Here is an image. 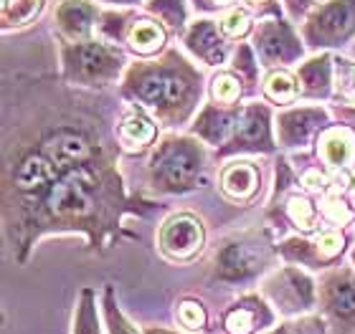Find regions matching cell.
Masks as SVG:
<instances>
[{
	"instance_id": "6da1fadb",
	"label": "cell",
	"mask_w": 355,
	"mask_h": 334,
	"mask_svg": "<svg viewBox=\"0 0 355 334\" xmlns=\"http://www.w3.org/2000/svg\"><path fill=\"white\" fill-rule=\"evenodd\" d=\"M41 193H44V213L51 221L76 223L96 216L102 185L96 172L87 163L71 165V167L59 165L56 178Z\"/></svg>"
},
{
	"instance_id": "7a4b0ae2",
	"label": "cell",
	"mask_w": 355,
	"mask_h": 334,
	"mask_svg": "<svg viewBox=\"0 0 355 334\" xmlns=\"http://www.w3.org/2000/svg\"><path fill=\"white\" fill-rule=\"evenodd\" d=\"M200 147H196L188 140H168L160 147V152L153 160V170H155V180L163 187H188L193 178L200 170Z\"/></svg>"
},
{
	"instance_id": "3957f363",
	"label": "cell",
	"mask_w": 355,
	"mask_h": 334,
	"mask_svg": "<svg viewBox=\"0 0 355 334\" xmlns=\"http://www.w3.org/2000/svg\"><path fill=\"white\" fill-rule=\"evenodd\" d=\"M200 245H203V228L193 216L180 213L165 221L160 230V248L168 259L188 261L200 251Z\"/></svg>"
},
{
	"instance_id": "277c9868",
	"label": "cell",
	"mask_w": 355,
	"mask_h": 334,
	"mask_svg": "<svg viewBox=\"0 0 355 334\" xmlns=\"http://www.w3.org/2000/svg\"><path fill=\"white\" fill-rule=\"evenodd\" d=\"M135 94L142 104L153 106V109H171V106H178L185 99L188 82L173 74V71H148V74L140 76Z\"/></svg>"
},
{
	"instance_id": "5b68a950",
	"label": "cell",
	"mask_w": 355,
	"mask_h": 334,
	"mask_svg": "<svg viewBox=\"0 0 355 334\" xmlns=\"http://www.w3.org/2000/svg\"><path fill=\"white\" fill-rule=\"evenodd\" d=\"M41 152H44L49 160H53L61 167H71V165H84L92 160L94 149H92V142L84 137V134L74 132V129H59V132L49 134L41 145Z\"/></svg>"
},
{
	"instance_id": "8992f818",
	"label": "cell",
	"mask_w": 355,
	"mask_h": 334,
	"mask_svg": "<svg viewBox=\"0 0 355 334\" xmlns=\"http://www.w3.org/2000/svg\"><path fill=\"white\" fill-rule=\"evenodd\" d=\"M117 66V59L104 46L87 44L69 51V68H71V74L84 79V82H102V79L114 74Z\"/></svg>"
},
{
	"instance_id": "52a82bcc",
	"label": "cell",
	"mask_w": 355,
	"mask_h": 334,
	"mask_svg": "<svg viewBox=\"0 0 355 334\" xmlns=\"http://www.w3.org/2000/svg\"><path fill=\"white\" fill-rule=\"evenodd\" d=\"M269 294L272 299L279 304L282 312H304L310 309L312 301H315V291H312V281L304 274L289 268L277 279V286H269Z\"/></svg>"
},
{
	"instance_id": "ba28073f",
	"label": "cell",
	"mask_w": 355,
	"mask_h": 334,
	"mask_svg": "<svg viewBox=\"0 0 355 334\" xmlns=\"http://www.w3.org/2000/svg\"><path fill=\"white\" fill-rule=\"evenodd\" d=\"M272 319V312L261 299L246 297L223 314V329L229 334H254L257 329L269 327Z\"/></svg>"
},
{
	"instance_id": "9c48e42d",
	"label": "cell",
	"mask_w": 355,
	"mask_h": 334,
	"mask_svg": "<svg viewBox=\"0 0 355 334\" xmlns=\"http://www.w3.org/2000/svg\"><path fill=\"white\" fill-rule=\"evenodd\" d=\"M261 261L264 256L261 251L252 248V243H231L218 256V276L226 281H241L259 271Z\"/></svg>"
},
{
	"instance_id": "30bf717a",
	"label": "cell",
	"mask_w": 355,
	"mask_h": 334,
	"mask_svg": "<svg viewBox=\"0 0 355 334\" xmlns=\"http://www.w3.org/2000/svg\"><path fill=\"white\" fill-rule=\"evenodd\" d=\"M322 301L338 319H355V281L350 276H335L322 291Z\"/></svg>"
},
{
	"instance_id": "8fae6325",
	"label": "cell",
	"mask_w": 355,
	"mask_h": 334,
	"mask_svg": "<svg viewBox=\"0 0 355 334\" xmlns=\"http://www.w3.org/2000/svg\"><path fill=\"white\" fill-rule=\"evenodd\" d=\"M234 132H236V140L244 145V147H264L269 149V124H266V111L259 106H252V109H244L241 117L236 119L234 124Z\"/></svg>"
},
{
	"instance_id": "7c38bea8",
	"label": "cell",
	"mask_w": 355,
	"mask_h": 334,
	"mask_svg": "<svg viewBox=\"0 0 355 334\" xmlns=\"http://www.w3.org/2000/svg\"><path fill=\"white\" fill-rule=\"evenodd\" d=\"M257 183H259V172L254 170L249 163H239L226 167L221 175V185L223 193L234 198V201H246L252 198L254 190H257Z\"/></svg>"
},
{
	"instance_id": "4fadbf2b",
	"label": "cell",
	"mask_w": 355,
	"mask_h": 334,
	"mask_svg": "<svg viewBox=\"0 0 355 334\" xmlns=\"http://www.w3.org/2000/svg\"><path fill=\"white\" fill-rule=\"evenodd\" d=\"M320 152H322L327 165L340 167L353 157V137L345 129H330L320 140Z\"/></svg>"
},
{
	"instance_id": "5bb4252c",
	"label": "cell",
	"mask_w": 355,
	"mask_h": 334,
	"mask_svg": "<svg viewBox=\"0 0 355 334\" xmlns=\"http://www.w3.org/2000/svg\"><path fill=\"white\" fill-rule=\"evenodd\" d=\"M355 0H338L335 6L325 8V13H322V18H320V28H322V33H327V36H343V33H348L350 28H353L355 23Z\"/></svg>"
},
{
	"instance_id": "9a60e30c",
	"label": "cell",
	"mask_w": 355,
	"mask_h": 334,
	"mask_svg": "<svg viewBox=\"0 0 355 334\" xmlns=\"http://www.w3.org/2000/svg\"><path fill=\"white\" fill-rule=\"evenodd\" d=\"M322 119L320 111H310V109H302V111H292L287 117H282L279 122V134L282 140L287 142V145H297V142H304L307 140V132L312 129V124Z\"/></svg>"
},
{
	"instance_id": "2e32d148",
	"label": "cell",
	"mask_w": 355,
	"mask_h": 334,
	"mask_svg": "<svg viewBox=\"0 0 355 334\" xmlns=\"http://www.w3.org/2000/svg\"><path fill=\"white\" fill-rule=\"evenodd\" d=\"M188 44L198 56L208 61V64H218L221 61V41L216 36V28L211 23H198L188 36Z\"/></svg>"
},
{
	"instance_id": "e0dca14e",
	"label": "cell",
	"mask_w": 355,
	"mask_h": 334,
	"mask_svg": "<svg viewBox=\"0 0 355 334\" xmlns=\"http://www.w3.org/2000/svg\"><path fill=\"white\" fill-rule=\"evenodd\" d=\"M155 137V124L150 122V119L140 117V114H132V117H127L119 127V140L130 145V147H145L150 145Z\"/></svg>"
},
{
	"instance_id": "ac0fdd59",
	"label": "cell",
	"mask_w": 355,
	"mask_h": 334,
	"mask_svg": "<svg viewBox=\"0 0 355 334\" xmlns=\"http://www.w3.org/2000/svg\"><path fill=\"white\" fill-rule=\"evenodd\" d=\"M59 23L69 36H84L89 30V26H92V10L84 6L82 0L69 3V6H64L59 10Z\"/></svg>"
},
{
	"instance_id": "d6986e66",
	"label": "cell",
	"mask_w": 355,
	"mask_h": 334,
	"mask_svg": "<svg viewBox=\"0 0 355 334\" xmlns=\"http://www.w3.org/2000/svg\"><path fill=\"white\" fill-rule=\"evenodd\" d=\"M261 41V51L269 56V59H289V56H295L297 53V46L295 41H292V36H289L284 28H269L264 30V36L259 38Z\"/></svg>"
},
{
	"instance_id": "ffe728a7",
	"label": "cell",
	"mask_w": 355,
	"mask_h": 334,
	"mask_svg": "<svg viewBox=\"0 0 355 334\" xmlns=\"http://www.w3.org/2000/svg\"><path fill=\"white\" fill-rule=\"evenodd\" d=\"M163 41H165L163 30L157 28L155 23H148V21L137 23L132 28V33H130V44H132L135 51H140V53L157 51V48L163 46Z\"/></svg>"
},
{
	"instance_id": "44dd1931",
	"label": "cell",
	"mask_w": 355,
	"mask_h": 334,
	"mask_svg": "<svg viewBox=\"0 0 355 334\" xmlns=\"http://www.w3.org/2000/svg\"><path fill=\"white\" fill-rule=\"evenodd\" d=\"M74 334H99V322H96V309L92 301V291L82 294V304L76 309V322H74Z\"/></svg>"
},
{
	"instance_id": "7402d4cb",
	"label": "cell",
	"mask_w": 355,
	"mask_h": 334,
	"mask_svg": "<svg viewBox=\"0 0 355 334\" xmlns=\"http://www.w3.org/2000/svg\"><path fill=\"white\" fill-rule=\"evenodd\" d=\"M104 317H107V329H110V334H140L125 319V314L117 309L114 299H112V291L104 294Z\"/></svg>"
},
{
	"instance_id": "603a6c76",
	"label": "cell",
	"mask_w": 355,
	"mask_h": 334,
	"mask_svg": "<svg viewBox=\"0 0 355 334\" xmlns=\"http://www.w3.org/2000/svg\"><path fill=\"white\" fill-rule=\"evenodd\" d=\"M295 79L284 71H277L266 79V97L274 99V102H289V99L295 97Z\"/></svg>"
},
{
	"instance_id": "cb8c5ba5",
	"label": "cell",
	"mask_w": 355,
	"mask_h": 334,
	"mask_svg": "<svg viewBox=\"0 0 355 334\" xmlns=\"http://www.w3.org/2000/svg\"><path fill=\"white\" fill-rule=\"evenodd\" d=\"M287 213L289 218L300 225V228L304 230H310L312 228V223H315V210H312V205L304 198H300V195H295V198H289L287 203Z\"/></svg>"
},
{
	"instance_id": "d4e9b609",
	"label": "cell",
	"mask_w": 355,
	"mask_h": 334,
	"mask_svg": "<svg viewBox=\"0 0 355 334\" xmlns=\"http://www.w3.org/2000/svg\"><path fill=\"white\" fill-rule=\"evenodd\" d=\"M239 97V82L234 79L231 74H221L216 76L214 82V99L216 102H221V104H231V102H236Z\"/></svg>"
},
{
	"instance_id": "484cf974",
	"label": "cell",
	"mask_w": 355,
	"mask_h": 334,
	"mask_svg": "<svg viewBox=\"0 0 355 334\" xmlns=\"http://www.w3.org/2000/svg\"><path fill=\"white\" fill-rule=\"evenodd\" d=\"M269 334H325V322L322 319H300V322H289V324H282L274 332Z\"/></svg>"
},
{
	"instance_id": "4316f807",
	"label": "cell",
	"mask_w": 355,
	"mask_h": 334,
	"mask_svg": "<svg viewBox=\"0 0 355 334\" xmlns=\"http://www.w3.org/2000/svg\"><path fill=\"white\" fill-rule=\"evenodd\" d=\"M178 319L188 329H200L206 324V314H203V309L196 301H183L180 309H178Z\"/></svg>"
},
{
	"instance_id": "83f0119b",
	"label": "cell",
	"mask_w": 355,
	"mask_h": 334,
	"mask_svg": "<svg viewBox=\"0 0 355 334\" xmlns=\"http://www.w3.org/2000/svg\"><path fill=\"white\" fill-rule=\"evenodd\" d=\"M221 28L226 36H244L246 30H249V15L244 13V10H234V13H229L226 18H223Z\"/></svg>"
},
{
	"instance_id": "f1b7e54d",
	"label": "cell",
	"mask_w": 355,
	"mask_h": 334,
	"mask_svg": "<svg viewBox=\"0 0 355 334\" xmlns=\"http://www.w3.org/2000/svg\"><path fill=\"white\" fill-rule=\"evenodd\" d=\"M338 89L348 99H355V66L348 61H340L338 66Z\"/></svg>"
},
{
	"instance_id": "f546056e",
	"label": "cell",
	"mask_w": 355,
	"mask_h": 334,
	"mask_svg": "<svg viewBox=\"0 0 355 334\" xmlns=\"http://www.w3.org/2000/svg\"><path fill=\"white\" fill-rule=\"evenodd\" d=\"M304 76V84L312 86V89H318V86H325L327 84V66L325 61H312L310 66L302 71Z\"/></svg>"
},
{
	"instance_id": "4dcf8cb0",
	"label": "cell",
	"mask_w": 355,
	"mask_h": 334,
	"mask_svg": "<svg viewBox=\"0 0 355 334\" xmlns=\"http://www.w3.org/2000/svg\"><path fill=\"white\" fill-rule=\"evenodd\" d=\"M343 251V238L338 233H325L318 241V256L320 259H333Z\"/></svg>"
},
{
	"instance_id": "1f68e13d",
	"label": "cell",
	"mask_w": 355,
	"mask_h": 334,
	"mask_svg": "<svg viewBox=\"0 0 355 334\" xmlns=\"http://www.w3.org/2000/svg\"><path fill=\"white\" fill-rule=\"evenodd\" d=\"M325 216L333 223H348L353 221V213L348 210V205L340 201H327L325 203Z\"/></svg>"
},
{
	"instance_id": "d6a6232c",
	"label": "cell",
	"mask_w": 355,
	"mask_h": 334,
	"mask_svg": "<svg viewBox=\"0 0 355 334\" xmlns=\"http://www.w3.org/2000/svg\"><path fill=\"white\" fill-rule=\"evenodd\" d=\"M322 183H325V180H322L320 172H307V175H304V185L310 187V190H320Z\"/></svg>"
},
{
	"instance_id": "836d02e7",
	"label": "cell",
	"mask_w": 355,
	"mask_h": 334,
	"mask_svg": "<svg viewBox=\"0 0 355 334\" xmlns=\"http://www.w3.org/2000/svg\"><path fill=\"white\" fill-rule=\"evenodd\" d=\"M145 334H173V332H165V329H155V327H150Z\"/></svg>"
},
{
	"instance_id": "e575fe53",
	"label": "cell",
	"mask_w": 355,
	"mask_h": 334,
	"mask_svg": "<svg viewBox=\"0 0 355 334\" xmlns=\"http://www.w3.org/2000/svg\"><path fill=\"white\" fill-rule=\"evenodd\" d=\"M254 3H264V0H254Z\"/></svg>"
}]
</instances>
